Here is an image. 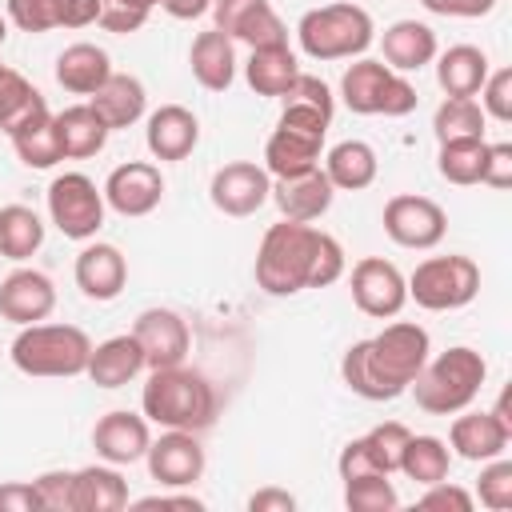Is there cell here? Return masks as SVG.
Listing matches in <instances>:
<instances>
[{"label":"cell","instance_id":"1","mask_svg":"<svg viewBox=\"0 0 512 512\" xmlns=\"http://www.w3.org/2000/svg\"><path fill=\"white\" fill-rule=\"evenodd\" d=\"M256 288L268 296H296L304 288H328L344 276V248L332 232L280 220L260 236L256 248Z\"/></svg>","mask_w":512,"mask_h":512},{"label":"cell","instance_id":"2","mask_svg":"<svg viewBox=\"0 0 512 512\" xmlns=\"http://www.w3.org/2000/svg\"><path fill=\"white\" fill-rule=\"evenodd\" d=\"M428 352H432V340L420 324L392 320L376 336L348 344V352L340 356V380L360 400H396L428 364Z\"/></svg>","mask_w":512,"mask_h":512},{"label":"cell","instance_id":"3","mask_svg":"<svg viewBox=\"0 0 512 512\" xmlns=\"http://www.w3.org/2000/svg\"><path fill=\"white\" fill-rule=\"evenodd\" d=\"M140 412L148 424H160V428L204 432L216 424L220 396L204 372L172 364V368H152V376L140 392Z\"/></svg>","mask_w":512,"mask_h":512},{"label":"cell","instance_id":"4","mask_svg":"<svg viewBox=\"0 0 512 512\" xmlns=\"http://www.w3.org/2000/svg\"><path fill=\"white\" fill-rule=\"evenodd\" d=\"M484 380H488V360L468 344H452L436 360L428 356V364L416 372V380L408 388H412L420 412L456 416L460 408H468L480 396Z\"/></svg>","mask_w":512,"mask_h":512},{"label":"cell","instance_id":"5","mask_svg":"<svg viewBox=\"0 0 512 512\" xmlns=\"http://www.w3.org/2000/svg\"><path fill=\"white\" fill-rule=\"evenodd\" d=\"M16 372L24 376H40V380H68V376H84L88 356H92V340L84 328L76 324H24L8 348Z\"/></svg>","mask_w":512,"mask_h":512},{"label":"cell","instance_id":"6","mask_svg":"<svg viewBox=\"0 0 512 512\" xmlns=\"http://www.w3.org/2000/svg\"><path fill=\"white\" fill-rule=\"evenodd\" d=\"M296 40H300V52L312 60H352L368 52V44L376 40V24L368 8L340 0V4L308 8L296 24Z\"/></svg>","mask_w":512,"mask_h":512},{"label":"cell","instance_id":"7","mask_svg":"<svg viewBox=\"0 0 512 512\" xmlns=\"http://www.w3.org/2000/svg\"><path fill=\"white\" fill-rule=\"evenodd\" d=\"M476 292H480V264L460 252L428 256L408 276V300H416L428 312H456L472 304Z\"/></svg>","mask_w":512,"mask_h":512},{"label":"cell","instance_id":"8","mask_svg":"<svg viewBox=\"0 0 512 512\" xmlns=\"http://www.w3.org/2000/svg\"><path fill=\"white\" fill-rule=\"evenodd\" d=\"M104 192L84 172H60L48 184V220L68 240H92L104 228Z\"/></svg>","mask_w":512,"mask_h":512},{"label":"cell","instance_id":"9","mask_svg":"<svg viewBox=\"0 0 512 512\" xmlns=\"http://www.w3.org/2000/svg\"><path fill=\"white\" fill-rule=\"evenodd\" d=\"M384 232L392 244L400 248H416V252H428L444 240L448 232V212L432 200V196H416V192H400L384 204V216H380Z\"/></svg>","mask_w":512,"mask_h":512},{"label":"cell","instance_id":"10","mask_svg":"<svg viewBox=\"0 0 512 512\" xmlns=\"http://www.w3.org/2000/svg\"><path fill=\"white\" fill-rule=\"evenodd\" d=\"M348 288H352V304L372 320H392L408 304V276L384 256L356 260Z\"/></svg>","mask_w":512,"mask_h":512},{"label":"cell","instance_id":"11","mask_svg":"<svg viewBox=\"0 0 512 512\" xmlns=\"http://www.w3.org/2000/svg\"><path fill=\"white\" fill-rule=\"evenodd\" d=\"M268 196H272V176H268V168L256 164V160H228V164H220V168L212 172V180H208V200H212V208L224 212V216H236V220L260 212V208L268 204Z\"/></svg>","mask_w":512,"mask_h":512},{"label":"cell","instance_id":"12","mask_svg":"<svg viewBox=\"0 0 512 512\" xmlns=\"http://www.w3.org/2000/svg\"><path fill=\"white\" fill-rule=\"evenodd\" d=\"M144 460H148V476L160 488H192L208 468L200 432H180V428H164L148 444Z\"/></svg>","mask_w":512,"mask_h":512},{"label":"cell","instance_id":"13","mask_svg":"<svg viewBox=\"0 0 512 512\" xmlns=\"http://www.w3.org/2000/svg\"><path fill=\"white\" fill-rule=\"evenodd\" d=\"M100 192H104V204L112 212L136 220V216H148V212L160 208V200H164V172L152 160H128V164H116L108 172Z\"/></svg>","mask_w":512,"mask_h":512},{"label":"cell","instance_id":"14","mask_svg":"<svg viewBox=\"0 0 512 512\" xmlns=\"http://www.w3.org/2000/svg\"><path fill=\"white\" fill-rule=\"evenodd\" d=\"M212 20V28H220L228 40H244L248 48L288 44V28L272 0H212Z\"/></svg>","mask_w":512,"mask_h":512},{"label":"cell","instance_id":"15","mask_svg":"<svg viewBox=\"0 0 512 512\" xmlns=\"http://www.w3.org/2000/svg\"><path fill=\"white\" fill-rule=\"evenodd\" d=\"M132 336L140 340L144 348V368H172V364H184L188 360V348H192V332L184 324L180 312L172 308H144L132 324Z\"/></svg>","mask_w":512,"mask_h":512},{"label":"cell","instance_id":"16","mask_svg":"<svg viewBox=\"0 0 512 512\" xmlns=\"http://www.w3.org/2000/svg\"><path fill=\"white\" fill-rule=\"evenodd\" d=\"M56 308V284L40 268H16L0 280V320L24 328L48 320Z\"/></svg>","mask_w":512,"mask_h":512},{"label":"cell","instance_id":"17","mask_svg":"<svg viewBox=\"0 0 512 512\" xmlns=\"http://www.w3.org/2000/svg\"><path fill=\"white\" fill-rule=\"evenodd\" d=\"M152 444V428L144 416L128 412V408H116V412H104L96 424H92V448L104 464H136L144 460Z\"/></svg>","mask_w":512,"mask_h":512},{"label":"cell","instance_id":"18","mask_svg":"<svg viewBox=\"0 0 512 512\" xmlns=\"http://www.w3.org/2000/svg\"><path fill=\"white\" fill-rule=\"evenodd\" d=\"M144 144H148L152 160H164V164L188 160L192 148L200 144V120H196V112L184 108V104H160L156 112H148Z\"/></svg>","mask_w":512,"mask_h":512},{"label":"cell","instance_id":"19","mask_svg":"<svg viewBox=\"0 0 512 512\" xmlns=\"http://www.w3.org/2000/svg\"><path fill=\"white\" fill-rule=\"evenodd\" d=\"M268 200H276V208H280L284 220L312 224V220H320V216L332 208L336 188H332V180L324 176V168L316 164V168H308V172L272 180V196H268Z\"/></svg>","mask_w":512,"mask_h":512},{"label":"cell","instance_id":"20","mask_svg":"<svg viewBox=\"0 0 512 512\" xmlns=\"http://www.w3.org/2000/svg\"><path fill=\"white\" fill-rule=\"evenodd\" d=\"M72 276H76V288H80L88 300L108 304V300H116V296L124 292V284H128V260H124V252H120L116 244L92 240V244L80 248Z\"/></svg>","mask_w":512,"mask_h":512},{"label":"cell","instance_id":"21","mask_svg":"<svg viewBox=\"0 0 512 512\" xmlns=\"http://www.w3.org/2000/svg\"><path fill=\"white\" fill-rule=\"evenodd\" d=\"M508 440L512 432L492 416V412H468L460 408L452 428H448V444L460 460H472V464H484V460H496L508 452Z\"/></svg>","mask_w":512,"mask_h":512},{"label":"cell","instance_id":"22","mask_svg":"<svg viewBox=\"0 0 512 512\" xmlns=\"http://www.w3.org/2000/svg\"><path fill=\"white\" fill-rule=\"evenodd\" d=\"M140 372H144V348H140V340L132 332L92 344V356H88V368H84V376L96 388H124Z\"/></svg>","mask_w":512,"mask_h":512},{"label":"cell","instance_id":"23","mask_svg":"<svg viewBox=\"0 0 512 512\" xmlns=\"http://www.w3.org/2000/svg\"><path fill=\"white\" fill-rule=\"evenodd\" d=\"M88 104H92V112L108 124V132H120V128H132V124L144 116L148 92H144L140 76H132V72H112V76L88 96Z\"/></svg>","mask_w":512,"mask_h":512},{"label":"cell","instance_id":"24","mask_svg":"<svg viewBox=\"0 0 512 512\" xmlns=\"http://www.w3.org/2000/svg\"><path fill=\"white\" fill-rule=\"evenodd\" d=\"M128 504V480L116 464H88L72 472V512H120Z\"/></svg>","mask_w":512,"mask_h":512},{"label":"cell","instance_id":"25","mask_svg":"<svg viewBox=\"0 0 512 512\" xmlns=\"http://www.w3.org/2000/svg\"><path fill=\"white\" fill-rule=\"evenodd\" d=\"M380 48H384V64L392 72H420L440 52L436 32L424 20H396V24H388L384 36H380Z\"/></svg>","mask_w":512,"mask_h":512},{"label":"cell","instance_id":"26","mask_svg":"<svg viewBox=\"0 0 512 512\" xmlns=\"http://www.w3.org/2000/svg\"><path fill=\"white\" fill-rule=\"evenodd\" d=\"M188 68L196 76L200 88L208 92H228L232 80H236V44L220 32V28H208L192 40L188 48Z\"/></svg>","mask_w":512,"mask_h":512},{"label":"cell","instance_id":"27","mask_svg":"<svg viewBox=\"0 0 512 512\" xmlns=\"http://www.w3.org/2000/svg\"><path fill=\"white\" fill-rule=\"evenodd\" d=\"M112 76V60L100 44H68L60 56H56V84L72 96H92L104 80Z\"/></svg>","mask_w":512,"mask_h":512},{"label":"cell","instance_id":"28","mask_svg":"<svg viewBox=\"0 0 512 512\" xmlns=\"http://www.w3.org/2000/svg\"><path fill=\"white\" fill-rule=\"evenodd\" d=\"M56 120V136L64 148V160H88L96 152H104L108 144V124L92 112V104H68L64 112H52Z\"/></svg>","mask_w":512,"mask_h":512},{"label":"cell","instance_id":"29","mask_svg":"<svg viewBox=\"0 0 512 512\" xmlns=\"http://www.w3.org/2000/svg\"><path fill=\"white\" fill-rule=\"evenodd\" d=\"M320 152H324V140L320 136H308V132H296V128H272L268 144H264V168L272 180L280 176H296V172H308L320 164Z\"/></svg>","mask_w":512,"mask_h":512},{"label":"cell","instance_id":"30","mask_svg":"<svg viewBox=\"0 0 512 512\" xmlns=\"http://www.w3.org/2000/svg\"><path fill=\"white\" fill-rule=\"evenodd\" d=\"M488 72V56L476 44H452L448 52H436V84L444 96H476Z\"/></svg>","mask_w":512,"mask_h":512},{"label":"cell","instance_id":"31","mask_svg":"<svg viewBox=\"0 0 512 512\" xmlns=\"http://www.w3.org/2000/svg\"><path fill=\"white\" fill-rule=\"evenodd\" d=\"M376 172H380V160L368 140H340L324 156V176L332 180L336 192H360L376 180Z\"/></svg>","mask_w":512,"mask_h":512},{"label":"cell","instance_id":"32","mask_svg":"<svg viewBox=\"0 0 512 512\" xmlns=\"http://www.w3.org/2000/svg\"><path fill=\"white\" fill-rule=\"evenodd\" d=\"M300 76V60L288 44H264L252 48L248 64H244V80L256 96H284L292 88V80Z\"/></svg>","mask_w":512,"mask_h":512},{"label":"cell","instance_id":"33","mask_svg":"<svg viewBox=\"0 0 512 512\" xmlns=\"http://www.w3.org/2000/svg\"><path fill=\"white\" fill-rule=\"evenodd\" d=\"M388 76H392V68L384 60L356 56V64H348L344 76H340V100H344V108L356 112V116H380V96H384Z\"/></svg>","mask_w":512,"mask_h":512},{"label":"cell","instance_id":"34","mask_svg":"<svg viewBox=\"0 0 512 512\" xmlns=\"http://www.w3.org/2000/svg\"><path fill=\"white\" fill-rule=\"evenodd\" d=\"M40 112H48V100L36 92V84L16 68L0 64V132L12 136L20 124H28Z\"/></svg>","mask_w":512,"mask_h":512},{"label":"cell","instance_id":"35","mask_svg":"<svg viewBox=\"0 0 512 512\" xmlns=\"http://www.w3.org/2000/svg\"><path fill=\"white\" fill-rule=\"evenodd\" d=\"M8 140H12V152L20 156V164H28V168H56V164L64 160V148H60L52 112L32 116V120L20 124Z\"/></svg>","mask_w":512,"mask_h":512},{"label":"cell","instance_id":"36","mask_svg":"<svg viewBox=\"0 0 512 512\" xmlns=\"http://www.w3.org/2000/svg\"><path fill=\"white\" fill-rule=\"evenodd\" d=\"M44 244V220L28 204H4L0 208V256L4 260H28Z\"/></svg>","mask_w":512,"mask_h":512},{"label":"cell","instance_id":"37","mask_svg":"<svg viewBox=\"0 0 512 512\" xmlns=\"http://www.w3.org/2000/svg\"><path fill=\"white\" fill-rule=\"evenodd\" d=\"M448 468H452V448L448 440L440 436H408L404 444V456H400V472L412 480V484H436V480H448Z\"/></svg>","mask_w":512,"mask_h":512},{"label":"cell","instance_id":"38","mask_svg":"<svg viewBox=\"0 0 512 512\" xmlns=\"http://www.w3.org/2000/svg\"><path fill=\"white\" fill-rule=\"evenodd\" d=\"M484 124H488V116H484L476 96H444V104L432 112L436 144H444V140H480Z\"/></svg>","mask_w":512,"mask_h":512},{"label":"cell","instance_id":"39","mask_svg":"<svg viewBox=\"0 0 512 512\" xmlns=\"http://www.w3.org/2000/svg\"><path fill=\"white\" fill-rule=\"evenodd\" d=\"M484 152H488V140H444L440 152H436V172L456 184V188H468V184H480V172H484Z\"/></svg>","mask_w":512,"mask_h":512},{"label":"cell","instance_id":"40","mask_svg":"<svg viewBox=\"0 0 512 512\" xmlns=\"http://www.w3.org/2000/svg\"><path fill=\"white\" fill-rule=\"evenodd\" d=\"M344 504L352 512H392L400 504V496L384 472H368V476L344 480Z\"/></svg>","mask_w":512,"mask_h":512},{"label":"cell","instance_id":"41","mask_svg":"<svg viewBox=\"0 0 512 512\" xmlns=\"http://www.w3.org/2000/svg\"><path fill=\"white\" fill-rule=\"evenodd\" d=\"M408 428L400 424V420H384V424H376V428H368L360 440H364V448H368V456H372V464L380 468V472H400V456H404V444H408Z\"/></svg>","mask_w":512,"mask_h":512},{"label":"cell","instance_id":"42","mask_svg":"<svg viewBox=\"0 0 512 512\" xmlns=\"http://www.w3.org/2000/svg\"><path fill=\"white\" fill-rule=\"evenodd\" d=\"M476 496H480V504L492 508V512H508V508H512V460H508V456L484 460L480 480H476Z\"/></svg>","mask_w":512,"mask_h":512},{"label":"cell","instance_id":"43","mask_svg":"<svg viewBox=\"0 0 512 512\" xmlns=\"http://www.w3.org/2000/svg\"><path fill=\"white\" fill-rule=\"evenodd\" d=\"M8 20L20 32H52L60 28V0H8Z\"/></svg>","mask_w":512,"mask_h":512},{"label":"cell","instance_id":"44","mask_svg":"<svg viewBox=\"0 0 512 512\" xmlns=\"http://www.w3.org/2000/svg\"><path fill=\"white\" fill-rule=\"evenodd\" d=\"M476 96H480V108H484L488 120L508 124V120H512V68H496V72H488V80L480 84Z\"/></svg>","mask_w":512,"mask_h":512},{"label":"cell","instance_id":"45","mask_svg":"<svg viewBox=\"0 0 512 512\" xmlns=\"http://www.w3.org/2000/svg\"><path fill=\"white\" fill-rule=\"evenodd\" d=\"M32 488H36L40 512H72V472H64V468L40 472L32 480Z\"/></svg>","mask_w":512,"mask_h":512},{"label":"cell","instance_id":"46","mask_svg":"<svg viewBox=\"0 0 512 512\" xmlns=\"http://www.w3.org/2000/svg\"><path fill=\"white\" fill-rule=\"evenodd\" d=\"M472 504H476V496L448 480L424 484V496L416 500V508H424V512H472Z\"/></svg>","mask_w":512,"mask_h":512},{"label":"cell","instance_id":"47","mask_svg":"<svg viewBox=\"0 0 512 512\" xmlns=\"http://www.w3.org/2000/svg\"><path fill=\"white\" fill-rule=\"evenodd\" d=\"M280 100H292V104H308V108H320V112H336V100H332V88L320 80V76H312V72H300L296 80H292V88L280 96Z\"/></svg>","mask_w":512,"mask_h":512},{"label":"cell","instance_id":"48","mask_svg":"<svg viewBox=\"0 0 512 512\" xmlns=\"http://www.w3.org/2000/svg\"><path fill=\"white\" fill-rule=\"evenodd\" d=\"M416 88H412V80L404 76V72H392L388 76V84H384V96H380V116H408L412 108H416Z\"/></svg>","mask_w":512,"mask_h":512},{"label":"cell","instance_id":"49","mask_svg":"<svg viewBox=\"0 0 512 512\" xmlns=\"http://www.w3.org/2000/svg\"><path fill=\"white\" fill-rule=\"evenodd\" d=\"M480 184H488V188H496V192L512 188V144H508V140H500V144H488V152H484V172H480Z\"/></svg>","mask_w":512,"mask_h":512},{"label":"cell","instance_id":"50","mask_svg":"<svg viewBox=\"0 0 512 512\" xmlns=\"http://www.w3.org/2000/svg\"><path fill=\"white\" fill-rule=\"evenodd\" d=\"M104 32L112 36H132L148 24V12H136V8H124V4H112V0H100V20H96Z\"/></svg>","mask_w":512,"mask_h":512},{"label":"cell","instance_id":"51","mask_svg":"<svg viewBox=\"0 0 512 512\" xmlns=\"http://www.w3.org/2000/svg\"><path fill=\"white\" fill-rule=\"evenodd\" d=\"M336 472H340V480H352V476H368V472H380V468L372 464L364 440L356 436V440H348V444L340 448V456H336ZM384 476H388V472H384Z\"/></svg>","mask_w":512,"mask_h":512},{"label":"cell","instance_id":"52","mask_svg":"<svg viewBox=\"0 0 512 512\" xmlns=\"http://www.w3.org/2000/svg\"><path fill=\"white\" fill-rule=\"evenodd\" d=\"M432 16H456V20H476L496 8V0H420Z\"/></svg>","mask_w":512,"mask_h":512},{"label":"cell","instance_id":"53","mask_svg":"<svg viewBox=\"0 0 512 512\" xmlns=\"http://www.w3.org/2000/svg\"><path fill=\"white\" fill-rule=\"evenodd\" d=\"M36 488L32 480H4L0 484V512H36Z\"/></svg>","mask_w":512,"mask_h":512},{"label":"cell","instance_id":"54","mask_svg":"<svg viewBox=\"0 0 512 512\" xmlns=\"http://www.w3.org/2000/svg\"><path fill=\"white\" fill-rule=\"evenodd\" d=\"M100 20V0H60V28H88Z\"/></svg>","mask_w":512,"mask_h":512},{"label":"cell","instance_id":"55","mask_svg":"<svg viewBox=\"0 0 512 512\" xmlns=\"http://www.w3.org/2000/svg\"><path fill=\"white\" fill-rule=\"evenodd\" d=\"M248 508L252 512H292L296 508V496L284 492V488H260L248 496Z\"/></svg>","mask_w":512,"mask_h":512},{"label":"cell","instance_id":"56","mask_svg":"<svg viewBox=\"0 0 512 512\" xmlns=\"http://www.w3.org/2000/svg\"><path fill=\"white\" fill-rule=\"evenodd\" d=\"M160 8L172 20H200L204 12H212V0H160Z\"/></svg>","mask_w":512,"mask_h":512},{"label":"cell","instance_id":"57","mask_svg":"<svg viewBox=\"0 0 512 512\" xmlns=\"http://www.w3.org/2000/svg\"><path fill=\"white\" fill-rule=\"evenodd\" d=\"M136 508H188V512H200L204 500H196V496H164V492H156V496L136 500Z\"/></svg>","mask_w":512,"mask_h":512},{"label":"cell","instance_id":"58","mask_svg":"<svg viewBox=\"0 0 512 512\" xmlns=\"http://www.w3.org/2000/svg\"><path fill=\"white\" fill-rule=\"evenodd\" d=\"M488 412H492V416H496V420H500V424H504V428L512 432V392H508V388L500 392V400H496V408H488Z\"/></svg>","mask_w":512,"mask_h":512},{"label":"cell","instance_id":"59","mask_svg":"<svg viewBox=\"0 0 512 512\" xmlns=\"http://www.w3.org/2000/svg\"><path fill=\"white\" fill-rule=\"evenodd\" d=\"M112 4H124V8H136V12H152V8H160V0H112Z\"/></svg>","mask_w":512,"mask_h":512},{"label":"cell","instance_id":"60","mask_svg":"<svg viewBox=\"0 0 512 512\" xmlns=\"http://www.w3.org/2000/svg\"><path fill=\"white\" fill-rule=\"evenodd\" d=\"M4 40H8V20L0 16V48H4Z\"/></svg>","mask_w":512,"mask_h":512}]
</instances>
